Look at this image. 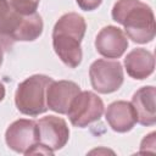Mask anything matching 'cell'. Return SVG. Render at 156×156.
<instances>
[{
  "label": "cell",
  "mask_w": 156,
  "mask_h": 156,
  "mask_svg": "<svg viewBox=\"0 0 156 156\" xmlns=\"http://www.w3.org/2000/svg\"><path fill=\"white\" fill-rule=\"evenodd\" d=\"M124 67L129 77L143 80L154 73L155 56L144 48H135L124 57Z\"/></svg>",
  "instance_id": "obj_12"
},
{
  "label": "cell",
  "mask_w": 156,
  "mask_h": 156,
  "mask_svg": "<svg viewBox=\"0 0 156 156\" xmlns=\"http://www.w3.org/2000/svg\"><path fill=\"white\" fill-rule=\"evenodd\" d=\"M105 119L112 130L117 133H127L134 128L136 123V113L132 102L118 100L107 106Z\"/></svg>",
  "instance_id": "obj_10"
},
{
  "label": "cell",
  "mask_w": 156,
  "mask_h": 156,
  "mask_svg": "<svg viewBox=\"0 0 156 156\" xmlns=\"http://www.w3.org/2000/svg\"><path fill=\"white\" fill-rule=\"evenodd\" d=\"M52 80L51 77L45 74H33L21 82L15 93L17 110L30 117L46 112V89Z\"/></svg>",
  "instance_id": "obj_3"
},
{
  "label": "cell",
  "mask_w": 156,
  "mask_h": 156,
  "mask_svg": "<svg viewBox=\"0 0 156 156\" xmlns=\"http://www.w3.org/2000/svg\"><path fill=\"white\" fill-rule=\"evenodd\" d=\"M5 141L15 152L28 155L32 147L39 143L37 122L27 118L12 122L5 132Z\"/></svg>",
  "instance_id": "obj_6"
},
{
  "label": "cell",
  "mask_w": 156,
  "mask_h": 156,
  "mask_svg": "<svg viewBox=\"0 0 156 156\" xmlns=\"http://www.w3.org/2000/svg\"><path fill=\"white\" fill-rule=\"evenodd\" d=\"M80 91V87L72 80H52L46 89L48 108L60 115H67L71 102Z\"/></svg>",
  "instance_id": "obj_9"
},
{
  "label": "cell",
  "mask_w": 156,
  "mask_h": 156,
  "mask_svg": "<svg viewBox=\"0 0 156 156\" xmlns=\"http://www.w3.org/2000/svg\"><path fill=\"white\" fill-rule=\"evenodd\" d=\"M112 20L124 27L126 35L138 44L155 38V16L152 9L140 0H117L111 11Z\"/></svg>",
  "instance_id": "obj_2"
},
{
  "label": "cell",
  "mask_w": 156,
  "mask_h": 156,
  "mask_svg": "<svg viewBox=\"0 0 156 156\" xmlns=\"http://www.w3.org/2000/svg\"><path fill=\"white\" fill-rule=\"evenodd\" d=\"M128 37L116 26H106L95 38L96 51L106 58H119L128 48Z\"/></svg>",
  "instance_id": "obj_8"
},
{
  "label": "cell",
  "mask_w": 156,
  "mask_h": 156,
  "mask_svg": "<svg viewBox=\"0 0 156 156\" xmlns=\"http://www.w3.org/2000/svg\"><path fill=\"white\" fill-rule=\"evenodd\" d=\"M87 30L83 16L76 12L62 15L52 29V48L58 58L69 68H77L83 58L80 43Z\"/></svg>",
  "instance_id": "obj_1"
},
{
  "label": "cell",
  "mask_w": 156,
  "mask_h": 156,
  "mask_svg": "<svg viewBox=\"0 0 156 156\" xmlns=\"http://www.w3.org/2000/svg\"><path fill=\"white\" fill-rule=\"evenodd\" d=\"M2 61H4V49H2V46L0 45V67H1V65H2Z\"/></svg>",
  "instance_id": "obj_19"
},
{
  "label": "cell",
  "mask_w": 156,
  "mask_h": 156,
  "mask_svg": "<svg viewBox=\"0 0 156 156\" xmlns=\"http://www.w3.org/2000/svg\"><path fill=\"white\" fill-rule=\"evenodd\" d=\"M155 135L156 133L155 132H151L150 134L145 135V138L141 140V144H140V152H144V151H147V147H151V151L154 152L155 151Z\"/></svg>",
  "instance_id": "obj_17"
},
{
  "label": "cell",
  "mask_w": 156,
  "mask_h": 156,
  "mask_svg": "<svg viewBox=\"0 0 156 156\" xmlns=\"http://www.w3.org/2000/svg\"><path fill=\"white\" fill-rule=\"evenodd\" d=\"M39 144L55 152L62 149L69 139V129L66 121L61 117L50 115L41 117L38 122Z\"/></svg>",
  "instance_id": "obj_7"
},
{
  "label": "cell",
  "mask_w": 156,
  "mask_h": 156,
  "mask_svg": "<svg viewBox=\"0 0 156 156\" xmlns=\"http://www.w3.org/2000/svg\"><path fill=\"white\" fill-rule=\"evenodd\" d=\"M11 6L20 15H32L37 12L40 0H9Z\"/></svg>",
  "instance_id": "obj_15"
},
{
  "label": "cell",
  "mask_w": 156,
  "mask_h": 156,
  "mask_svg": "<svg viewBox=\"0 0 156 156\" xmlns=\"http://www.w3.org/2000/svg\"><path fill=\"white\" fill-rule=\"evenodd\" d=\"M156 89L152 85H145L138 89L132 98V105L136 113V122L141 126L151 127L156 123L155 107Z\"/></svg>",
  "instance_id": "obj_11"
},
{
  "label": "cell",
  "mask_w": 156,
  "mask_h": 156,
  "mask_svg": "<svg viewBox=\"0 0 156 156\" xmlns=\"http://www.w3.org/2000/svg\"><path fill=\"white\" fill-rule=\"evenodd\" d=\"M89 78L94 90L100 94H111L123 84V67L119 61L99 58L90 65Z\"/></svg>",
  "instance_id": "obj_4"
},
{
  "label": "cell",
  "mask_w": 156,
  "mask_h": 156,
  "mask_svg": "<svg viewBox=\"0 0 156 156\" xmlns=\"http://www.w3.org/2000/svg\"><path fill=\"white\" fill-rule=\"evenodd\" d=\"M43 28L44 23L38 12L26 15L13 37V41H33L41 35Z\"/></svg>",
  "instance_id": "obj_14"
},
{
  "label": "cell",
  "mask_w": 156,
  "mask_h": 156,
  "mask_svg": "<svg viewBox=\"0 0 156 156\" xmlns=\"http://www.w3.org/2000/svg\"><path fill=\"white\" fill-rule=\"evenodd\" d=\"M105 106L99 95L93 91H80L71 102L67 116L72 126L85 128L101 118Z\"/></svg>",
  "instance_id": "obj_5"
},
{
  "label": "cell",
  "mask_w": 156,
  "mask_h": 156,
  "mask_svg": "<svg viewBox=\"0 0 156 156\" xmlns=\"http://www.w3.org/2000/svg\"><path fill=\"white\" fill-rule=\"evenodd\" d=\"M22 20L23 15L16 12L9 0H0V45L4 50L11 49Z\"/></svg>",
  "instance_id": "obj_13"
},
{
  "label": "cell",
  "mask_w": 156,
  "mask_h": 156,
  "mask_svg": "<svg viewBox=\"0 0 156 156\" xmlns=\"http://www.w3.org/2000/svg\"><path fill=\"white\" fill-rule=\"evenodd\" d=\"M76 2L83 11H93L101 5L102 0H76Z\"/></svg>",
  "instance_id": "obj_16"
},
{
  "label": "cell",
  "mask_w": 156,
  "mask_h": 156,
  "mask_svg": "<svg viewBox=\"0 0 156 156\" xmlns=\"http://www.w3.org/2000/svg\"><path fill=\"white\" fill-rule=\"evenodd\" d=\"M4 98H5V87H4V84L0 82V102L4 100Z\"/></svg>",
  "instance_id": "obj_18"
}]
</instances>
